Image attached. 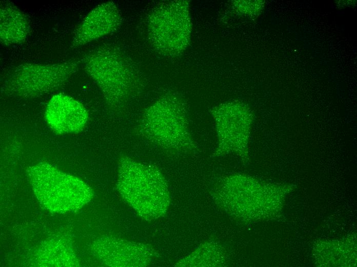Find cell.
<instances>
[{
  "label": "cell",
  "instance_id": "7",
  "mask_svg": "<svg viewBox=\"0 0 357 267\" xmlns=\"http://www.w3.org/2000/svg\"><path fill=\"white\" fill-rule=\"evenodd\" d=\"M122 22V13L117 5L113 1L103 3L93 8L77 27L71 47L77 48L113 33Z\"/></svg>",
  "mask_w": 357,
  "mask_h": 267
},
{
  "label": "cell",
  "instance_id": "8",
  "mask_svg": "<svg viewBox=\"0 0 357 267\" xmlns=\"http://www.w3.org/2000/svg\"><path fill=\"white\" fill-rule=\"evenodd\" d=\"M45 118L49 126L56 134H78L86 127L89 113L77 100L60 93L53 96L48 102Z\"/></svg>",
  "mask_w": 357,
  "mask_h": 267
},
{
  "label": "cell",
  "instance_id": "3",
  "mask_svg": "<svg viewBox=\"0 0 357 267\" xmlns=\"http://www.w3.org/2000/svg\"><path fill=\"white\" fill-rule=\"evenodd\" d=\"M186 107L175 94H168L147 107L140 119V134L150 142L166 148L193 146Z\"/></svg>",
  "mask_w": 357,
  "mask_h": 267
},
{
  "label": "cell",
  "instance_id": "4",
  "mask_svg": "<svg viewBox=\"0 0 357 267\" xmlns=\"http://www.w3.org/2000/svg\"><path fill=\"white\" fill-rule=\"evenodd\" d=\"M81 61L53 64L23 63L13 66L1 83L3 96L21 99L41 97L58 88L74 73Z\"/></svg>",
  "mask_w": 357,
  "mask_h": 267
},
{
  "label": "cell",
  "instance_id": "1",
  "mask_svg": "<svg viewBox=\"0 0 357 267\" xmlns=\"http://www.w3.org/2000/svg\"><path fill=\"white\" fill-rule=\"evenodd\" d=\"M81 63L112 110L122 108L138 88V75L134 65L114 46L101 45L89 50Z\"/></svg>",
  "mask_w": 357,
  "mask_h": 267
},
{
  "label": "cell",
  "instance_id": "5",
  "mask_svg": "<svg viewBox=\"0 0 357 267\" xmlns=\"http://www.w3.org/2000/svg\"><path fill=\"white\" fill-rule=\"evenodd\" d=\"M191 31L189 4L174 1L156 6L149 15L147 32L155 49L166 55H176L188 46Z\"/></svg>",
  "mask_w": 357,
  "mask_h": 267
},
{
  "label": "cell",
  "instance_id": "2",
  "mask_svg": "<svg viewBox=\"0 0 357 267\" xmlns=\"http://www.w3.org/2000/svg\"><path fill=\"white\" fill-rule=\"evenodd\" d=\"M117 186L125 200L141 216L147 220L160 216L168 190L162 175L155 167L126 156L121 158Z\"/></svg>",
  "mask_w": 357,
  "mask_h": 267
},
{
  "label": "cell",
  "instance_id": "6",
  "mask_svg": "<svg viewBox=\"0 0 357 267\" xmlns=\"http://www.w3.org/2000/svg\"><path fill=\"white\" fill-rule=\"evenodd\" d=\"M28 174L35 191L41 195H67L83 199H88L91 195L90 187L83 181L47 163L32 167Z\"/></svg>",
  "mask_w": 357,
  "mask_h": 267
},
{
  "label": "cell",
  "instance_id": "9",
  "mask_svg": "<svg viewBox=\"0 0 357 267\" xmlns=\"http://www.w3.org/2000/svg\"><path fill=\"white\" fill-rule=\"evenodd\" d=\"M27 15L13 3L2 1L0 5V42L4 46L25 42L30 31Z\"/></svg>",
  "mask_w": 357,
  "mask_h": 267
}]
</instances>
